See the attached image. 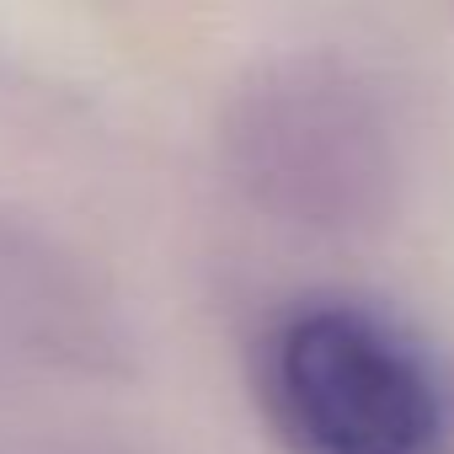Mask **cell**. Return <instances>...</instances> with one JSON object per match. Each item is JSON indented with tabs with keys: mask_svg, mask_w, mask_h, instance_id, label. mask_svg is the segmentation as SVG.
Wrapping results in <instances>:
<instances>
[{
	"mask_svg": "<svg viewBox=\"0 0 454 454\" xmlns=\"http://www.w3.org/2000/svg\"><path fill=\"white\" fill-rule=\"evenodd\" d=\"M219 145L257 208L332 236L385 224L411 160L390 81L342 49L257 59L224 102Z\"/></svg>",
	"mask_w": 454,
	"mask_h": 454,
	"instance_id": "1",
	"label": "cell"
},
{
	"mask_svg": "<svg viewBox=\"0 0 454 454\" xmlns=\"http://www.w3.org/2000/svg\"><path fill=\"white\" fill-rule=\"evenodd\" d=\"M257 401L289 454H454V364L364 294H300L257 337Z\"/></svg>",
	"mask_w": 454,
	"mask_h": 454,
	"instance_id": "2",
	"label": "cell"
},
{
	"mask_svg": "<svg viewBox=\"0 0 454 454\" xmlns=\"http://www.w3.org/2000/svg\"><path fill=\"white\" fill-rule=\"evenodd\" d=\"M17 257V241L12 236H0V268H6ZM0 316H6L12 326H27V316H49L43 300H27V289H0Z\"/></svg>",
	"mask_w": 454,
	"mask_h": 454,
	"instance_id": "3",
	"label": "cell"
}]
</instances>
